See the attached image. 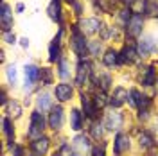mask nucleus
<instances>
[{
	"label": "nucleus",
	"mask_w": 158,
	"mask_h": 156,
	"mask_svg": "<svg viewBox=\"0 0 158 156\" xmlns=\"http://www.w3.org/2000/svg\"><path fill=\"white\" fill-rule=\"evenodd\" d=\"M81 104H83V109H85V113L88 115V117H94L95 115V108H94V104H92V99L88 97V95H81Z\"/></svg>",
	"instance_id": "obj_15"
},
{
	"label": "nucleus",
	"mask_w": 158,
	"mask_h": 156,
	"mask_svg": "<svg viewBox=\"0 0 158 156\" xmlns=\"http://www.w3.org/2000/svg\"><path fill=\"white\" fill-rule=\"evenodd\" d=\"M129 149V138L126 135H122V133H118L117 137H115V142H113V151H115V154H122L124 151H128Z\"/></svg>",
	"instance_id": "obj_7"
},
{
	"label": "nucleus",
	"mask_w": 158,
	"mask_h": 156,
	"mask_svg": "<svg viewBox=\"0 0 158 156\" xmlns=\"http://www.w3.org/2000/svg\"><path fill=\"white\" fill-rule=\"evenodd\" d=\"M126 25H128L129 36H138V34L142 32V16H140V14H133L131 20H129Z\"/></svg>",
	"instance_id": "obj_5"
},
{
	"label": "nucleus",
	"mask_w": 158,
	"mask_h": 156,
	"mask_svg": "<svg viewBox=\"0 0 158 156\" xmlns=\"http://www.w3.org/2000/svg\"><path fill=\"white\" fill-rule=\"evenodd\" d=\"M69 2H74V0H69Z\"/></svg>",
	"instance_id": "obj_33"
},
{
	"label": "nucleus",
	"mask_w": 158,
	"mask_h": 156,
	"mask_svg": "<svg viewBox=\"0 0 158 156\" xmlns=\"http://www.w3.org/2000/svg\"><path fill=\"white\" fill-rule=\"evenodd\" d=\"M104 95H102V93H101V95H95V106L97 108H102L104 106V104H106V101H104Z\"/></svg>",
	"instance_id": "obj_28"
},
{
	"label": "nucleus",
	"mask_w": 158,
	"mask_h": 156,
	"mask_svg": "<svg viewBox=\"0 0 158 156\" xmlns=\"http://www.w3.org/2000/svg\"><path fill=\"white\" fill-rule=\"evenodd\" d=\"M49 124L54 131L61 129V126H63V109L61 108H54L52 109V113H50V117H49Z\"/></svg>",
	"instance_id": "obj_9"
},
{
	"label": "nucleus",
	"mask_w": 158,
	"mask_h": 156,
	"mask_svg": "<svg viewBox=\"0 0 158 156\" xmlns=\"http://www.w3.org/2000/svg\"><path fill=\"white\" fill-rule=\"evenodd\" d=\"M54 156H59V154H54Z\"/></svg>",
	"instance_id": "obj_34"
},
{
	"label": "nucleus",
	"mask_w": 158,
	"mask_h": 156,
	"mask_svg": "<svg viewBox=\"0 0 158 156\" xmlns=\"http://www.w3.org/2000/svg\"><path fill=\"white\" fill-rule=\"evenodd\" d=\"M59 77L67 79L69 77V68H67V59H61L59 61Z\"/></svg>",
	"instance_id": "obj_25"
},
{
	"label": "nucleus",
	"mask_w": 158,
	"mask_h": 156,
	"mask_svg": "<svg viewBox=\"0 0 158 156\" xmlns=\"http://www.w3.org/2000/svg\"><path fill=\"white\" fill-rule=\"evenodd\" d=\"M31 147H32V151L36 153V154H45L47 153V149H49V140L47 138H38V140H34L32 144H31Z\"/></svg>",
	"instance_id": "obj_13"
},
{
	"label": "nucleus",
	"mask_w": 158,
	"mask_h": 156,
	"mask_svg": "<svg viewBox=\"0 0 158 156\" xmlns=\"http://www.w3.org/2000/svg\"><path fill=\"white\" fill-rule=\"evenodd\" d=\"M40 76H41V70H40L38 67H34V65L25 67V86L31 88L36 81H38Z\"/></svg>",
	"instance_id": "obj_6"
},
{
	"label": "nucleus",
	"mask_w": 158,
	"mask_h": 156,
	"mask_svg": "<svg viewBox=\"0 0 158 156\" xmlns=\"http://www.w3.org/2000/svg\"><path fill=\"white\" fill-rule=\"evenodd\" d=\"M138 50H140V56H146V54H153V52H156V41L153 39V36H146V38L140 39V43H138Z\"/></svg>",
	"instance_id": "obj_3"
},
{
	"label": "nucleus",
	"mask_w": 158,
	"mask_h": 156,
	"mask_svg": "<svg viewBox=\"0 0 158 156\" xmlns=\"http://www.w3.org/2000/svg\"><path fill=\"white\" fill-rule=\"evenodd\" d=\"M74 147H76V149H79L81 153H83V151H88V147H90L88 138H85V137H77L76 140H74Z\"/></svg>",
	"instance_id": "obj_20"
},
{
	"label": "nucleus",
	"mask_w": 158,
	"mask_h": 156,
	"mask_svg": "<svg viewBox=\"0 0 158 156\" xmlns=\"http://www.w3.org/2000/svg\"><path fill=\"white\" fill-rule=\"evenodd\" d=\"M104 63H106L108 67L118 63V52H117V50H108V52H106V56H104Z\"/></svg>",
	"instance_id": "obj_21"
},
{
	"label": "nucleus",
	"mask_w": 158,
	"mask_h": 156,
	"mask_svg": "<svg viewBox=\"0 0 158 156\" xmlns=\"http://www.w3.org/2000/svg\"><path fill=\"white\" fill-rule=\"evenodd\" d=\"M7 77H9V81L15 84L16 83V68L15 67H9V72H7Z\"/></svg>",
	"instance_id": "obj_27"
},
{
	"label": "nucleus",
	"mask_w": 158,
	"mask_h": 156,
	"mask_svg": "<svg viewBox=\"0 0 158 156\" xmlns=\"http://www.w3.org/2000/svg\"><path fill=\"white\" fill-rule=\"evenodd\" d=\"M70 118H72V129L79 131V129L83 127V120H81V113H79V109H72Z\"/></svg>",
	"instance_id": "obj_19"
},
{
	"label": "nucleus",
	"mask_w": 158,
	"mask_h": 156,
	"mask_svg": "<svg viewBox=\"0 0 158 156\" xmlns=\"http://www.w3.org/2000/svg\"><path fill=\"white\" fill-rule=\"evenodd\" d=\"M88 49H90V52H92V56H99V54H101V43H99V41H90Z\"/></svg>",
	"instance_id": "obj_26"
},
{
	"label": "nucleus",
	"mask_w": 158,
	"mask_h": 156,
	"mask_svg": "<svg viewBox=\"0 0 158 156\" xmlns=\"http://www.w3.org/2000/svg\"><path fill=\"white\" fill-rule=\"evenodd\" d=\"M2 124H4V133L7 135V138H9V140H13L15 129H13V126H11V120H9V118H4V122H2Z\"/></svg>",
	"instance_id": "obj_24"
},
{
	"label": "nucleus",
	"mask_w": 158,
	"mask_h": 156,
	"mask_svg": "<svg viewBox=\"0 0 158 156\" xmlns=\"http://www.w3.org/2000/svg\"><path fill=\"white\" fill-rule=\"evenodd\" d=\"M22 45H23V47H27V45H29V41H27V38H23V39H22Z\"/></svg>",
	"instance_id": "obj_32"
},
{
	"label": "nucleus",
	"mask_w": 158,
	"mask_h": 156,
	"mask_svg": "<svg viewBox=\"0 0 158 156\" xmlns=\"http://www.w3.org/2000/svg\"><path fill=\"white\" fill-rule=\"evenodd\" d=\"M61 32L63 31H59L58 38L52 41V45H50V61H56V59H59V38H61Z\"/></svg>",
	"instance_id": "obj_17"
},
{
	"label": "nucleus",
	"mask_w": 158,
	"mask_h": 156,
	"mask_svg": "<svg viewBox=\"0 0 158 156\" xmlns=\"http://www.w3.org/2000/svg\"><path fill=\"white\" fill-rule=\"evenodd\" d=\"M72 49L77 52L79 56H85L86 52V43H85V34H81L76 27H74V36H72Z\"/></svg>",
	"instance_id": "obj_2"
},
{
	"label": "nucleus",
	"mask_w": 158,
	"mask_h": 156,
	"mask_svg": "<svg viewBox=\"0 0 158 156\" xmlns=\"http://www.w3.org/2000/svg\"><path fill=\"white\" fill-rule=\"evenodd\" d=\"M106 127H108L110 131H118L122 127V115L117 113V111L110 113L108 117H106Z\"/></svg>",
	"instance_id": "obj_8"
},
{
	"label": "nucleus",
	"mask_w": 158,
	"mask_h": 156,
	"mask_svg": "<svg viewBox=\"0 0 158 156\" xmlns=\"http://www.w3.org/2000/svg\"><path fill=\"white\" fill-rule=\"evenodd\" d=\"M144 13L149 14V16L158 14V4L155 0H146V2H144Z\"/></svg>",
	"instance_id": "obj_18"
},
{
	"label": "nucleus",
	"mask_w": 158,
	"mask_h": 156,
	"mask_svg": "<svg viewBox=\"0 0 158 156\" xmlns=\"http://www.w3.org/2000/svg\"><path fill=\"white\" fill-rule=\"evenodd\" d=\"M72 86L70 84H67V83H61V84H58L56 86V90H54V93H56V99H58L59 102H67V101H70V97H72Z\"/></svg>",
	"instance_id": "obj_4"
},
{
	"label": "nucleus",
	"mask_w": 158,
	"mask_h": 156,
	"mask_svg": "<svg viewBox=\"0 0 158 156\" xmlns=\"http://www.w3.org/2000/svg\"><path fill=\"white\" fill-rule=\"evenodd\" d=\"M129 95H128V92L124 90V88H117L115 92H113V97H111V106H115V108H118V106H122V102L128 99Z\"/></svg>",
	"instance_id": "obj_12"
},
{
	"label": "nucleus",
	"mask_w": 158,
	"mask_h": 156,
	"mask_svg": "<svg viewBox=\"0 0 158 156\" xmlns=\"http://www.w3.org/2000/svg\"><path fill=\"white\" fill-rule=\"evenodd\" d=\"M31 129H29V137H36V135H41V131L45 129V120H43V115L40 111H34L31 115Z\"/></svg>",
	"instance_id": "obj_1"
},
{
	"label": "nucleus",
	"mask_w": 158,
	"mask_h": 156,
	"mask_svg": "<svg viewBox=\"0 0 158 156\" xmlns=\"http://www.w3.org/2000/svg\"><path fill=\"white\" fill-rule=\"evenodd\" d=\"M0 20H2V27H4V32H9L11 25H13V16H11V9H9V6H7V4H2Z\"/></svg>",
	"instance_id": "obj_10"
},
{
	"label": "nucleus",
	"mask_w": 158,
	"mask_h": 156,
	"mask_svg": "<svg viewBox=\"0 0 158 156\" xmlns=\"http://www.w3.org/2000/svg\"><path fill=\"white\" fill-rule=\"evenodd\" d=\"M101 124H99V126H94V131H92V133H94V138H101L102 137V129H101Z\"/></svg>",
	"instance_id": "obj_29"
},
{
	"label": "nucleus",
	"mask_w": 158,
	"mask_h": 156,
	"mask_svg": "<svg viewBox=\"0 0 158 156\" xmlns=\"http://www.w3.org/2000/svg\"><path fill=\"white\" fill-rule=\"evenodd\" d=\"M4 36H6V41H7V43H15V34H9V32H4Z\"/></svg>",
	"instance_id": "obj_31"
},
{
	"label": "nucleus",
	"mask_w": 158,
	"mask_h": 156,
	"mask_svg": "<svg viewBox=\"0 0 158 156\" xmlns=\"http://www.w3.org/2000/svg\"><path fill=\"white\" fill-rule=\"evenodd\" d=\"M155 81H156V70H155V65H151V67L148 68V72H146L144 79H142V83H144L146 86H151Z\"/></svg>",
	"instance_id": "obj_16"
},
{
	"label": "nucleus",
	"mask_w": 158,
	"mask_h": 156,
	"mask_svg": "<svg viewBox=\"0 0 158 156\" xmlns=\"http://www.w3.org/2000/svg\"><path fill=\"white\" fill-rule=\"evenodd\" d=\"M138 140H140V147H144V149H148V147H153V144H155V140L149 137L148 133H142Z\"/></svg>",
	"instance_id": "obj_23"
},
{
	"label": "nucleus",
	"mask_w": 158,
	"mask_h": 156,
	"mask_svg": "<svg viewBox=\"0 0 158 156\" xmlns=\"http://www.w3.org/2000/svg\"><path fill=\"white\" fill-rule=\"evenodd\" d=\"M92 156H106V154H104L102 147H95V149H94V153H92Z\"/></svg>",
	"instance_id": "obj_30"
},
{
	"label": "nucleus",
	"mask_w": 158,
	"mask_h": 156,
	"mask_svg": "<svg viewBox=\"0 0 158 156\" xmlns=\"http://www.w3.org/2000/svg\"><path fill=\"white\" fill-rule=\"evenodd\" d=\"M83 32H86V34H92V32H95L99 29V20L97 18H86L83 20Z\"/></svg>",
	"instance_id": "obj_14"
},
{
	"label": "nucleus",
	"mask_w": 158,
	"mask_h": 156,
	"mask_svg": "<svg viewBox=\"0 0 158 156\" xmlns=\"http://www.w3.org/2000/svg\"><path fill=\"white\" fill-rule=\"evenodd\" d=\"M90 65L88 63H79V67H77V77H76V83L77 84H85L86 81H88V77H90Z\"/></svg>",
	"instance_id": "obj_11"
},
{
	"label": "nucleus",
	"mask_w": 158,
	"mask_h": 156,
	"mask_svg": "<svg viewBox=\"0 0 158 156\" xmlns=\"http://www.w3.org/2000/svg\"><path fill=\"white\" fill-rule=\"evenodd\" d=\"M38 106L41 108V111H45V109H49L50 108V97L47 95V93L38 95Z\"/></svg>",
	"instance_id": "obj_22"
}]
</instances>
